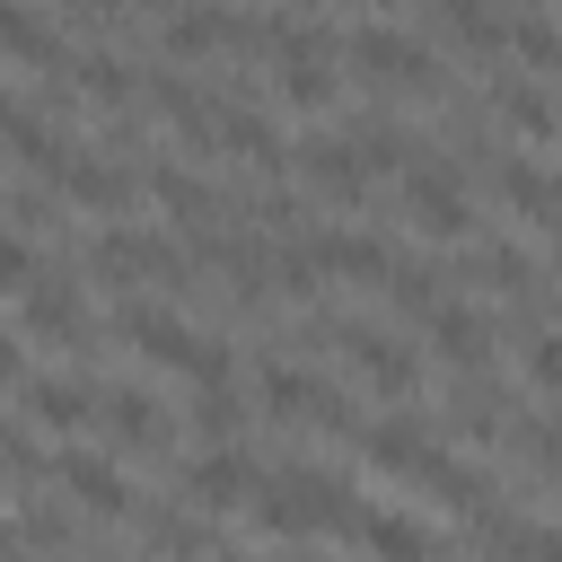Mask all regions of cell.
<instances>
[{
    "label": "cell",
    "mask_w": 562,
    "mask_h": 562,
    "mask_svg": "<svg viewBox=\"0 0 562 562\" xmlns=\"http://www.w3.org/2000/svg\"><path fill=\"white\" fill-rule=\"evenodd\" d=\"M255 518H263L272 536H316V527H351L360 501H351V483H342L334 465H281V474L255 492Z\"/></svg>",
    "instance_id": "1"
},
{
    "label": "cell",
    "mask_w": 562,
    "mask_h": 562,
    "mask_svg": "<svg viewBox=\"0 0 562 562\" xmlns=\"http://www.w3.org/2000/svg\"><path fill=\"white\" fill-rule=\"evenodd\" d=\"M114 334H123V342H140L149 360H167V369L202 378V386H220V378H228V342H220V334H202V325H184V316H176V307H158V299H132V307L114 316Z\"/></svg>",
    "instance_id": "2"
},
{
    "label": "cell",
    "mask_w": 562,
    "mask_h": 562,
    "mask_svg": "<svg viewBox=\"0 0 562 562\" xmlns=\"http://www.w3.org/2000/svg\"><path fill=\"white\" fill-rule=\"evenodd\" d=\"M342 61L369 70V79H386V88H439V61L422 53V35H404V26H386V18L351 26V35H342Z\"/></svg>",
    "instance_id": "3"
},
{
    "label": "cell",
    "mask_w": 562,
    "mask_h": 562,
    "mask_svg": "<svg viewBox=\"0 0 562 562\" xmlns=\"http://www.w3.org/2000/svg\"><path fill=\"white\" fill-rule=\"evenodd\" d=\"M255 395H263V413H272V422H316V430H351V404H342V386H325L316 369L263 360Z\"/></svg>",
    "instance_id": "4"
},
{
    "label": "cell",
    "mask_w": 562,
    "mask_h": 562,
    "mask_svg": "<svg viewBox=\"0 0 562 562\" xmlns=\"http://www.w3.org/2000/svg\"><path fill=\"white\" fill-rule=\"evenodd\" d=\"M404 220H413L422 237H465V228H474V202H465V184H457V167H439V158H422V167L404 176Z\"/></svg>",
    "instance_id": "5"
},
{
    "label": "cell",
    "mask_w": 562,
    "mask_h": 562,
    "mask_svg": "<svg viewBox=\"0 0 562 562\" xmlns=\"http://www.w3.org/2000/svg\"><path fill=\"white\" fill-rule=\"evenodd\" d=\"M88 272H105V281L140 290V281H184V255H176L167 237H140V228H105V237L88 246Z\"/></svg>",
    "instance_id": "6"
},
{
    "label": "cell",
    "mask_w": 562,
    "mask_h": 562,
    "mask_svg": "<svg viewBox=\"0 0 562 562\" xmlns=\"http://www.w3.org/2000/svg\"><path fill=\"white\" fill-rule=\"evenodd\" d=\"M53 483H61L88 518H123V509H132L123 465H114V457H97V448H61V457H53Z\"/></svg>",
    "instance_id": "7"
},
{
    "label": "cell",
    "mask_w": 562,
    "mask_h": 562,
    "mask_svg": "<svg viewBox=\"0 0 562 562\" xmlns=\"http://www.w3.org/2000/svg\"><path fill=\"white\" fill-rule=\"evenodd\" d=\"M290 158H299L307 193H325V202H360V193H369V167H360V149H351L342 132H307Z\"/></svg>",
    "instance_id": "8"
},
{
    "label": "cell",
    "mask_w": 562,
    "mask_h": 562,
    "mask_svg": "<svg viewBox=\"0 0 562 562\" xmlns=\"http://www.w3.org/2000/svg\"><path fill=\"white\" fill-rule=\"evenodd\" d=\"M18 299H26V325H35L44 342H88V290H79L70 272H35Z\"/></svg>",
    "instance_id": "9"
},
{
    "label": "cell",
    "mask_w": 562,
    "mask_h": 562,
    "mask_svg": "<svg viewBox=\"0 0 562 562\" xmlns=\"http://www.w3.org/2000/svg\"><path fill=\"white\" fill-rule=\"evenodd\" d=\"M26 422H35V430H53V439H70V430H88V422H97V386H88V378H70V369L26 378Z\"/></svg>",
    "instance_id": "10"
},
{
    "label": "cell",
    "mask_w": 562,
    "mask_h": 562,
    "mask_svg": "<svg viewBox=\"0 0 562 562\" xmlns=\"http://www.w3.org/2000/svg\"><path fill=\"white\" fill-rule=\"evenodd\" d=\"M334 342L351 351V369H360L378 395H404V386L422 378V369H413V351H404L395 334H378V325H334Z\"/></svg>",
    "instance_id": "11"
},
{
    "label": "cell",
    "mask_w": 562,
    "mask_h": 562,
    "mask_svg": "<svg viewBox=\"0 0 562 562\" xmlns=\"http://www.w3.org/2000/svg\"><path fill=\"white\" fill-rule=\"evenodd\" d=\"M255 492V457L246 448H202L193 465H184V501L193 509H237Z\"/></svg>",
    "instance_id": "12"
},
{
    "label": "cell",
    "mask_w": 562,
    "mask_h": 562,
    "mask_svg": "<svg viewBox=\"0 0 562 562\" xmlns=\"http://www.w3.org/2000/svg\"><path fill=\"white\" fill-rule=\"evenodd\" d=\"M167 53H176V61L237 53V18H228V9H211V0H176V9H167Z\"/></svg>",
    "instance_id": "13"
},
{
    "label": "cell",
    "mask_w": 562,
    "mask_h": 562,
    "mask_svg": "<svg viewBox=\"0 0 562 562\" xmlns=\"http://www.w3.org/2000/svg\"><path fill=\"white\" fill-rule=\"evenodd\" d=\"M307 255L334 281H386V263H395V246L369 237V228H325V237H307Z\"/></svg>",
    "instance_id": "14"
},
{
    "label": "cell",
    "mask_w": 562,
    "mask_h": 562,
    "mask_svg": "<svg viewBox=\"0 0 562 562\" xmlns=\"http://www.w3.org/2000/svg\"><path fill=\"white\" fill-rule=\"evenodd\" d=\"M149 105H158V114H167V123H176L184 140L220 149V97H202V88H193L184 70H158V79H149Z\"/></svg>",
    "instance_id": "15"
},
{
    "label": "cell",
    "mask_w": 562,
    "mask_h": 562,
    "mask_svg": "<svg viewBox=\"0 0 562 562\" xmlns=\"http://www.w3.org/2000/svg\"><path fill=\"white\" fill-rule=\"evenodd\" d=\"M97 413H105L114 448H140V457H158V448H167V413H158V395H149V386H114V395H97Z\"/></svg>",
    "instance_id": "16"
},
{
    "label": "cell",
    "mask_w": 562,
    "mask_h": 562,
    "mask_svg": "<svg viewBox=\"0 0 562 562\" xmlns=\"http://www.w3.org/2000/svg\"><path fill=\"white\" fill-rule=\"evenodd\" d=\"M53 193H70L79 211H123V202L140 193V176H132V167H114V158H70Z\"/></svg>",
    "instance_id": "17"
},
{
    "label": "cell",
    "mask_w": 562,
    "mask_h": 562,
    "mask_svg": "<svg viewBox=\"0 0 562 562\" xmlns=\"http://www.w3.org/2000/svg\"><path fill=\"white\" fill-rule=\"evenodd\" d=\"M351 527H360V544H369L378 562H439V544H430V527H422V518H395V509H360Z\"/></svg>",
    "instance_id": "18"
},
{
    "label": "cell",
    "mask_w": 562,
    "mask_h": 562,
    "mask_svg": "<svg viewBox=\"0 0 562 562\" xmlns=\"http://www.w3.org/2000/svg\"><path fill=\"white\" fill-rule=\"evenodd\" d=\"M149 193H158L193 237H220V193H211L202 176H184V167H149Z\"/></svg>",
    "instance_id": "19"
},
{
    "label": "cell",
    "mask_w": 562,
    "mask_h": 562,
    "mask_svg": "<svg viewBox=\"0 0 562 562\" xmlns=\"http://www.w3.org/2000/svg\"><path fill=\"white\" fill-rule=\"evenodd\" d=\"M430 342H439L448 360H465V369H474V360L492 351V316H483V307H465V299H430Z\"/></svg>",
    "instance_id": "20"
},
{
    "label": "cell",
    "mask_w": 562,
    "mask_h": 562,
    "mask_svg": "<svg viewBox=\"0 0 562 562\" xmlns=\"http://www.w3.org/2000/svg\"><path fill=\"white\" fill-rule=\"evenodd\" d=\"M492 184L518 202V220H527V228H553V176H544L536 158H492Z\"/></svg>",
    "instance_id": "21"
},
{
    "label": "cell",
    "mask_w": 562,
    "mask_h": 562,
    "mask_svg": "<svg viewBox=\"0 0 562 562\" xmlns=\"http://www.w3.org/2000/svg\"><path fill=\"white\" fill-rule=\"evenodd\" d=\"M360 448H369V465H386V474H413V465H422V448H439V439H430L413 413H386V422H369V439H360Z\"/></svg>",
    "instance_id": "22"
},
{
    "label": "cell",
    "mask_w": 562,
    "mask_h": 562,
    "mask_svg": "<svg viewBox=\"0 0 562 562\" xmlns=\"http://www.w3.org/2000/svg\"><path fill=\"white\" fill-rule=\"evenodd\" d=\"M220 149H237L246 167H281V132L255 105H220Z\"/></svg>",
    "instance_id": "23"
},
{
    "label": "cell",
    "mask_w": 562,
    "mask_h": 562,
    "mask_svg": "<svg viewBox=\"0 0 562 562\" xmlns=\"http://www.w3.org/2000/svg\"><path fill=\"white\" fill-rule=\"evenodd\" d=\"M501 44H518V53H527V70H553V53H562V44H553V18H544L536 0L501 9Z\"/></svg>",
    "instance_id": "24"
},
{
    "label": "cell",
    "mask_w": 562,
    "mask_h": 562,
    "mask_svg": "<svg viewBox=\"0 0 562 562\" xmlns=\"http://www.w3.org/2000/svg\"><path fill=\"white\" fill-rule=\"evenodd\" d=\"M492 105H501V123H509L518 140H553V105H544V88H536V79H509Z\"/></svg>",
    "instance_id": "25"
},
{
    "label": "cell",
    "mask_w": 562,
    "mask_h": 562,
    "mask_svg": "<svg viewBox=\"0 0 562 562\" xmlns=\"http://www.w3.org/2000/svg\"><path fill=\"white\" fill-rule=\"evenodd\" d=\"M439 26L474 53H501V0H439Z\"/></svg>",
    "instance_id": "26"
},
{
    "label": "cell",
    "mask_w": 562,
    "mask_h": 562,
    "mask_svg": "<svg viewBox=\"0 0 562 562\" xmlns=\"http://www.w3.org/2000/svg\"><path fill=\"white\" fill-rule=\"evenodd\" d=\"M0 53H18V61H53V26H44L26 0H0Z\"/></svg>",
    "instance_id": "27"
},
{
    "label": "cell",
    "mask_w": 562,
    "mask_h": 562,
    "mask_svg": "<svg viewBox=\"0 0 562 562\" xmlns=\"http://www.w3.org/2000/svg\"><path fill=\"white\" fill-rule=\"evenodd\" d=\"M70 70H79V97H88V105H132V70H123L114 53H79Z\"/></svg>",
    "instance_id": "28"
},
{
    "label": "cell",
    "mask_w": 562,
    "mask_h": 562,
    "mask_svg": "<svg viewBox=\"0 0 562 562\" xmlns=\"http://www.w3.org/2000/svg\"><path fill=\"white\" fill-rule=\"evenodd\" d=\"M140 536H149L158 553H176V562H202V553H211V536H202L184 509H149V518H140Z\"/></svg>",
    "instance_id": "29"
},
{
    "label": "cell",
    "mask_w": 562,
    "mask_h": 562,
    "mask_svg": "<svg viewBox=\"0 0 562 562\" xmlns=\"http://www.w3.org/2000/svg\"><path fill=\"white\" fill-rule=\"evenodd\" d=\"M413 140H422V132H404V123H369V132H360V167H404V176H413V167H422Z\"/></svg>",
    "instance_id": "30"
},
{
    "label": "cell",
    "mask_w": 562,
    "mask_h": 562,
    "mask_svg": "<svg viewBox=\"0 0 562 562\" xmlns=\"http://www.w3.org/2000/svg\"><path fill=\"white\" fill-rule=\"evenodd\" d=\"M237 422H246V413H237V395H228V378L193 395V430H202L211 448H228V439H237Z\"/></svg>",
    "instance_id": "31"
},
{
    "label": "cell",
    "mask_w": 562,
    "mask_h": 562,
    "mask_svg": "<svg viewBox=\"0 0 562 562\" xmlns=\"http://www.w3.org/2000/svg\"><path fill=\"white\" fill-rule=\"evenodd\" d=\"M474 281H492V290H536V255H518V246H483V255H474Z\"/></svg>",
    "instance_id": "32"
},
{
    "label": "cell",
    "mask_w": 562,
    "mask_h": 562,
    "mask_svg": "<svg viewBox=\"0 0 562 562\" xmlns=\"http://www.w3.org/2000/svg\"><path fill=\"white\" fill-rule=\"evenodd\" d=\"M386 290H395V307H404V316H430L439 272H430V263H386Z\"/></svg>",
    "instance_id": "33"
},
{
    "label": "cell",
    "mask_w": 562,
    "mask_h": 562,
    "mask_svg": "<svg viewBox=\"0 0 562 562\" xmlns=\"http://www.w3.org/2000/svg\"><path fill=\"white\" fill-rule=\"evenodd\" d=\"M18 544H70V509L61 501H26L18 509Z\"/></svg>",
    "instance_id": "34"
},
{
    "label": "cell",
    "mask_w": 562,
    "mask_h": 562,
    "mask_svg": "<svg viewBox=\"0 0 562 562\" xmlns=\"http://www.w3.org/2000/svg\"><path fill=\"white\" fill-rule=\"evenodd\" d=\"M0 474H9V483H44V457H35L26 422H0Z\"/></svg>",
    "instance_id": "35"
},
{
    "label": "cell",
    "mask_w": 562,
    "mask_h": 562,
    "mask_svg": "<svg viewBox=\"0 0 562 562\" xmlns=\"http://www.w3.org/2000/svg\"><path fill=\"white\" fill-rule=\"evenodd\" d=\"M26 281H35V246H26L18 228H0V299H18Z\"/></svg>",
    "instance_id": "36"
},
{
    "label": "cell",
    "mask_w": 562,
    "mask_h": 562,
    "mask_svg": "<svg viewBox=\"0 0 562 562\" xmlns=\"http://www.w3.org/2000/svg\"><path fill=\"white\" fill-rule=\"evenodd\" d=\"M553 369H562V342H553V334H527V378L553 386Z\"/></svg>",
    "instance_id": "37"
},
{
    "label": "cell",
    "mask_w": 562,
    "mask_h": 562,
    "mask_svg": "<svg viewBox=\"0 0 562 562\" xmlns=\"http://www.w3.org/2000/svg\"><path fill=\"white\" fill-rule=\"evenodd\" d=\"M26 132H35V114H26V105H18V97H9V88H0V140H9V149H18V140H26Z\"/></svg>",
    "instance_id": "38"
},
{
    "label": "cell",
    "mask_w": 562,
    "mask_h": 562,
    "mask_svg": "<svg viewBox=\"0 0 562 562\" xmlns=\"http://www.w3.org/2000/svg\"><path fill=\"white\" fill-rule=\"evenodd\" d=\"M18 369H26V360H18V334H9V325H0V386H9V378H18Z\"/></svg>",
    "instance_id": "39"
},
{
    "label": "cell",
    "mask_w": 562,
    "mask_h": 562,
    "mask_svg": "<svg viewBox=\"0 0 562 562\" xmlns=\"http://www.w3.org/2000/svg\"><path fill=\"white\" fill-rule=\"evenodd\" d=\"M0 562H26V544H18V527H0Z\"/></svg>",
    "instance_id": "40"
},
{
    "label": "cell",
    "mask_w": 562,
    "mask_h": 562,
    "mask_svg": "<svg viewBox=\"0 0 562 562\" xmlns=\"http://www.w3.org/2000/svg\"><path fill=\"white\" fill-rule=\"evenodd\" d=\"M211 562H255V553H211Z\"/></svg>",
    "instance_id": "41"
},
{
    "label": "cell",
    "mask_w": 562,
    "mask_h": 562,
    "mask_svg": "<svg viewBox=\"0 0 562 562\" xmlns=\"http://www.w3.org/2000/svg\"><path fill=\"white\" fill-rule=\"evenodd\" d=\"M140 9H176V0H140Z\"/></svg>",
    "instance_id": "42"
},
{
    "label": "cell",
    "mask_w": 562,
    "mask_h": 562,
    "mask_svg": "<svg viewBox=\"0 0 562 562\" xmlns=\"http://www.w3.org/2000/svg\"><path fill=\"white\" fill-rule=\"evenodd\" d=\"M378 9H386V0H378Z\"/></svg>",
    "instance_id": "43"
}]
</instances>
